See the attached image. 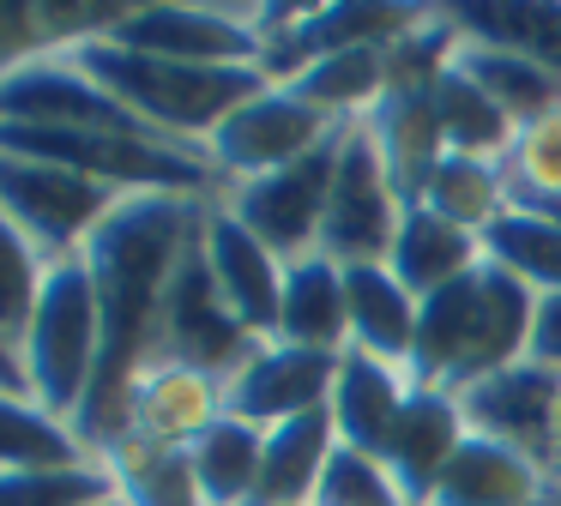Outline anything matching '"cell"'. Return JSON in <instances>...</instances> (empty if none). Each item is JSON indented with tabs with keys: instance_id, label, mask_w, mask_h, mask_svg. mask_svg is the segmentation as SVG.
Listing matches in <instances>:
<instances>
[{
	"instance_id": "obj_1",
	"label": "cell",
	"mask_w": 561,
	"mask_h": 506,
	"mask_svg": "<svg viewBox=\"0 0 561 506\" xmlns=\"http://www.w3.org/2000/svg\"><path fill=\"white\" fill-rule=\"evenodd\" d=\"M199 205L206 199L127 193L98 223V235L85 241V272H91V289H98V313H103V356H98V380H91V398L79 410L73 434L85 440L91 458H103V446L122 428V398L134 386L139 361H146L163 289H170L175 265H182L187 241H194Z\"/></svg>"
},
{
	"instance_id": "obj_2",
	"label": "cell",
	"mask_w": 561,
	"mask_h": 506,
	"mask_svg": "<svg viewBox=\"0 0 561 506\" xmlns=\"http://www.w3.org/2000/svg\"><path fill=\"white\" fill-rule=\"evenodd\" d=\"M537 289H525L513 272L483 260L477 272L453 277L447 289L423 296L416 313V349H411V386L435 392H471L477 380L513 368L531 356L537 325Z\"/></svg>"
},
{
	"instance_id": "obj_3",
	"label": "cell",
	"mask_w": 561,
	"mask_h": 506,
	"mask_svg": "<svg viewBox=\"0 0 561 506\" xmlns=\"http://www.w3.org/2000/svg\"><path fill=\"white\" fill-rule=\"evenodd\" d=\"M61 60H73L91 84H103L115 103H127L146 127H158L163 139L187 145V151H206L211 133L248 96H260L272 84L260 67H187V60L122 48L110 36H85V43L61 48Z\"/></svg>"
},
{
	"instance_id": "obj_4",
	"label": "cell",
	"mask_w": 561,
	"mask_h": 506,
	"mask_svg": "<svg viewBox=\"0 0 561 506\" xmlns=\"http://www.w3.org/2000/svg\"><path fill=\"white\" fill-rule=\"evenodd\" d=\"M19 356H25L31 398L49 416L79 422V410L91 398V380H98V356H103V313H98L85 253L49 265V284L37 296V313H31V332H25Z\"/></svg>"
},
{
	"instance_id": "obj_5",
	"label": "cell",
	"mask_w": 561,
	"mask_h": 506,
	"mask_svg": "<svg viewBox=\"0 0 561 506\" xmlns=\"http://www.w3.org/2000/svg\"><path fill=\"white\" fill-rule=\"evenodd\" d=\"M199 211H206V205H199ZM254 349H260V337L248 332V325L236 320V308L224 301L218 277H211V260H206V241H199V223H194V241H187L170 289H163L146 361H182V368H206V373H218V380H230ZM146 361H139V368H146Z\"/></svg>"
},
{
	"instance_id": "obj_6",
	"label": "cell",
	"mask_w": 561,
	"mask_h": 506,
	"mask_svg": "<svg viewBox=\"0 0 561 506\" xmlns=\"http://www.w3.org/2000/svg\"><path fill=\"white\" fill-rule=\"evenodd\" d=\"M127 193L98 187V181L73 175L61 163H37V157H7L0 151V211L13 217L49 260H73L98 223L122 205Z\"/></svg>"
},
{
	"instance_id": "obj_7",
	"label": "cell",
	"mask_w": 561,
	"mask_h": 506,
	"mask_svg": "<svg viewBox=\"0 0 561 506\" xmlns=\"http://www.w3.org/2000/svg\"><path fill=\"white\" fill-rule=\"evenodd\" d=\"M404 199L392 187L387 163H380L375 139L356 127H344L339 145V169H332V193H327V223H320V253L339 265H387L392 235H399Z\"/></svg>"
},
{
	"instance_id": "obj_8",
	"label": "cell",
	"mask_w": 561,
	"mask_h": 506,
	"mask_svg": "<svg viewBox=\"0 0 561 506\" xmlns=\"http://www.w3.org/2000/svg\"><path fill=\"white\" fill-rule=\"evenodd\" d=\"M339 145L344 127L332 133L320 151H308L302 163L278 169V175H260V181H236V187L218 193V205L248 223L284 265L320 253V223H327V193H332V169H339Z\"/></svg>"
},
{
	"instance_id": "obj_9",
	"label": "cell",
	"mask_w": 561,
	"mask_h": 506,
	"mask_svg": "<svg viewBox=\"0 0 561 506\" xmlns=\"http://www.w3.org/2000/svg\"><path fill=\"white\" fill-rule=\"evenodd\" d=\"M260 24L266 7H122V19L103 36L187 67H260L266 55Z\"/></svg>"
},
{
	"instance_id": "obj_10",
	"label": "cell",
	"mask_w": 561,
	"mask_h": 506,
	"mask_svg": "<svg viewBox=\"0 0 561 506\" xmlns=\"http://www.w3.org/2000/svg\"><path fill=\"white\" fill-rule=\"evenodd\" d=\"M332 133L339 127H332L327 115H314L290 84H266V91L248 96V103L206 139V157H211L224 187H236V181H260V175H278V169L302 163L308 151H320V145L332 139Z\"/></svg>"
},
{
	"instance_id": "obj_11",
	"label": "cell",
	"mask_w": 561,
	"mask_h": 506,
	"mask_svg": "<svg viewBox=\"0 0 561 506\" xmlns=\"http://www.w3.org/2000/svg\"><path fill=\"white\" fill-rule=\"evenodd\" d=\"M465 428L489 434V440L525 452L531 464H543L556 476V440H561V368L525 356L513 368L477 380L471 392H459Z\"/></svg>"
},
{
	"instance_id": "obj_12",
	"label": "cell",
	"mask_w": 561,
	"mask_h": 506,
	"mask_svg": "<svg viewBox=\"0 0 561 506\" xmlns=\"http://www.w3.org/2000/svg\"><path fill=\"white\" fill-rule=\"evenodd\" d=\"M332 380H339V356L272 337L224 380V416H242L254 428H278V422H296L308 410H327Z\"/></svg>"
},
{
	"instance_id": "obj_13",
	"label": "cell",
	"mask_w": 561,
	"mask_h": 506,
	"mask_svg": "<svg viewBox=\"0 0 561 506\" xmlns=\"http://www.w3.org/2000/svg\"><path fill=\"white\" fill-rule=\"evenodd\" d=\"M224 416V380L206 368L182 361H146L122 398V428L115 440H146V446H194L211 422ZM110 440V446H115ZM103 446V452H110Z\"/></svg>"
},
{
	"instance_id": "obj_14",
	"label": "cell",
	"mask_w": 561,
	"mask_h": 506,
	"mask_svg": "<svg viewBox=\"0 0 561 506\" xmlns=\"http://www.w3.org/2000/svg\"><path fill=\"white\" fill-rule=\"evenodd\" d=\"M199 241H206L211 277H218L224 301L236 308V320L260 344H272L278 337V301H284V260L248 223H236L218 199H206V211H199Z\"/></svg>"
},
{
	"instance_id": "obj_15",
	"label": "cell",
	"mask_w": 561,
	"mask_h": 506,
	"mask_svg": "<svg viewBox=\"0 0 561 506\" xmlns=\"http://www.w3.org/2000/svg\"><path fill=\"white\" fill-rule=\"evenodd\" d=\"M465 434H471V428H465L459 398H453V392H435V386H411L399 422H392L387 452H380L392 488H399L411 506H428V501H435L440 470L453 464V452H459Z\"/></svg>"
},
{
	"instance_id": "obj_16",
	"label": "cell",
	"mask_w": 561,
	"mask_h": 506,
	"mask_svg": "<svg viewBox=\"0 0 561 506\" xmlns=\"http://www.w3.org/2000/svg\"><path fill=\"white\" fill-rule=\"evenodd\" d=\"M435 79H392V91L375 103V115L363 120V133L375 139L380 163H387L392 187H399L404 211L423 199L435 163L447 157V139H440V120H435V96H428Z\"/></svg>"
},
{
	"instance_id": "obj_17",
	"label": "cell",
	"mask_w": 561,
	"mask_h": 506,
	"mask_svg": "<svg viewBox=\"0 0 561 506\" xmlns=\"http://www.w3.org/2000/svg\"><path fill=\"white\" fill-rule=\"evenodd\" d=\"M428 506H556V476L489 434H465Z\"/></svg>"
},
{
	"instance_id": "obj_18",
	"label": "cell",
	"mask_w": 561,
	"mask_h": 506,
	"mask_svg": "<svg viewBox=\"0 0 561 506\" xmlns=\"http://www.w3.org/2000/svg\"><path fill=\"white\" fill-rule=\"evenodd\" d=\"M404 398H411V373L392 368V361H375L363 349H344L339 356V380H332V428H339V446L363 458H380L392 440V422H399Z\"/></svg>"
},
{
	"instance_id": "obj_19",
	"label": "cell",
	"mask_w": 561,
	"mask_h": 506,
	"mask_svg": "<svg viewBox=\"0 0 561 506\" xmlns=\"http://www.w3.org/2000/svg\"><path fill=\"white\" fill-rule=\"evenodd\" d=\"M344 308H351V349L411 373L423 301L392 277V265H344Z\"/></svg>"
},
{
	"instance_id": "obj_20",
	"label": "cell",
	"mask_w": 561,
	"mask_h": 506,
	"mask_svg": "<svg viewBox=\"0 0 561 506\" xmlns=\"http://www.w3.org/2000/svg\"><path fill=\"white\" fill-rule=\"evenodd\" d=\"M332 452H339L332 410H308V416H296V422L266 428L260 482H254V501H248V506H314Z\"/></svg>"
},
{
	"instance_id": "obj_21",
	"label": "cell",
	"mask_w": 561,
	"mask_h": 506,
	"mask_svg": "<svg viewBox=\"0 0 561 506\" xmlns=\"http://www.w3.org/2000/svg\"><path fill=\"white\" fill-rule=\"evenodd\" d=\"M278 344L327 349L344 356L351 349V308H344V265L327 253L284 265V301H278Z\"/></svg>"
},
{
	"instance_id": "obj_22",
	"label": "cell",
	"mask_w": 561,
	"mask_h": 506,
	"mask_svg": "<svg viewBox=\"0 0 561 506\" xmlns=\"http://www.w3.org/2000/svg\"><path fill=\"white\" fill-rule=\"evenodd\" d=\"M387 265H392V277L423 301V296H435V289H447L453 277H465V272L483 265V235L435 217L428 205H411V211L399 217V235H392Z\"/></svg>"
},
{
	"instance_id": "obj_23",
	"label": "cell",
	"mask_w": 561,
	"mask_h": 506,
	"mask_svg": "<svg viewBox=\"0 0 561 506\" xmlns=\"http://www.w3.org/2000/svg\"><path fill=\"white\" fill-rule=\"evenodd\" d=\"M122 19V7H79V0H0V79L43 55L103 36Z\"/></svg>"
},
{
	"instance_id": "obj_24",
	"label": "cell",
	"mask_w": 561,
	"mask_h": 506,
	"mask_svg": "<svg viewBox=\"0 0 561 506\" xmlns=\"http://www.w3.org/2000/svg\"><path fill=\"white\" fill-rule=\"evenodd\" d=\"M290 91L314 115H327L332 127H356L392 91V48H344V55H327V60L296 72Z\"/></svg>"
},
{
	"instance_id": "obj_25",
	"label": "cell",
	"mask_w": 561,
	"mask_h": 506,
	"mask_svg": "<svg viewBox=\"0 0 561 506\" xmlns=\"http://www.w3.org/2000/svg\"><path fill=\"white\" fill-rule=\"evenodd\" d=\"M447 19L471 43L525 55L561 79V7L549 0H471V7H447Z\"/></svg>"
},
{
	"instance_id": "obj_26",
	"label": "cell",
	"mask_w": 561,
	"mask_h": 506,
	"mask_svg": "<svg viewBox=\"0 0 561 506\" xmlns=\"http://www.w3.org/2000/svg\"><path fill=\"white\" fill-rule=\"evenodd\" d=\"M453 67L471 72V79L495 96V108L513 120V127H531V120H543V115L561 108V79L549 67H537V60H525V55H507V48H489V43L459 36V43H453Z\"/></svg>"
},
{
	"instance_id": "obj_27",
	"label": "cell",
	"mask_w": 561,
	"mask_h": 506,
	"mask_svg": "<svg viewBox=\"0 0 561 506\" xmlns=\"http://www.w3.org/2000/svg\"><path fill=\"white\" fill-rule=\"evenodd\" d=\"M428 96H435V120H440V139H447V151L459 157H489V163H501V157L513 151V120L495 108V96L483 91V84L471 79L465 67H440L435 84H428Z\"/></svg>"
},
{
	"instance_id": "obj_28",
	"label": "cell",
	"mask_w": 561,
	"mask_h": 506,
	"mask_svg": "<svg viewBox=\"0 0 561 506\" xmlns=\"http://www.w3.org/2000/svg\"><path fill=\"white\" fill-rule=\"evenodd\" d=\"M416 205H428L435 217L471 229V235H489V229L513 211L501 163H489V157H459V151H447L435 163V175H428V187Z\"/></svg>"
},
{
	"instance_id": "obj_29",
	"label": "cell",
	"mask_w": 561,
	"mask_h": 506,
	"mask_svg": "<svg viewBox=\"0 0 561 506\" xmlns=\"http://www.w3.org/2000/svg\"><path fill=\"white\" fill-rule=\"evenodd\" d=\"M115 476V501L122 506H206L194 476V458L182 446H146V440H115L103 452Z\"/></svg>"
},
{
	"instance_id": "obj_30",
	"label": "cell",
	"mask_w": 561,
	"mask_h": 506,
	"mask_svg": "<svg viewBox=\"0 0 561 506\" xmlns=\"http://www.w3.org/2000/svg\"><path fill=\"white\" fill-rule=\"evenodd\" d=\"M260 452H266V428H254V422H242V416H218V422H211V428L187 446L206 506H248V501H254Z\"/></svg>"
},
{
	"instance_id": "obj_31",
	"label": "cell",
	"mask_w": 561,
	"mask_h": 506,
	"mask_svg": "<svg viewBox=\"0 0 561 506\" xmlns=\"http://www.w3.org/2000/svg\"><path fill=\"white\" fill-rule=\"evenodd\" d=\"M85 440L73 422L49 416L37 398L0 392V470H55V464H85Z\"/></svg>"
},
{
	"instance_id": "obj_32",
	"label": "cell",
	"mask_w": 561,
	"mask_h": 506,
	"mask_svg": "<svg viewBox=\"0 0 561 506\" xmlns=\"http://www.w3.org/2000/svg\"><path fill=\"white\" fill-rule=\"evenodd\" d=\"M483 260H495L537 296H561V217L507 211L483 235Z\"/></svg>"
},
{
	"instance_id": "obj_33",
	"label": "cell",
	"mask_w": 561,
	"mask_h": 506,
	"mask_svg": "<svg viewBox=\"0 0 561 506\" xmlns=\"http://www.w3.org/2000/svg\"><path fill=\"white\" fill-rule=\"evenodd\" d=\"M513 211L561 217V108L513 133V151L501 157Z\"/></svg>"
},
{
	"instance_id": "obj_34",
	"label": "cell",
	"mask_w": 561,
	"mask_h": 506,
	"mask_svg": "<svg viewBox=\"0 0 561 506\" xmlns=\"http://www.w3.org/2000/svg\"><path fill=\"white\" fill-rule=\"evenodd\" d=\"M49 253L0 211V337L13 349H25V332H31V313H37V296L49 284Z\"/></svg>"
},
{
	"instance_id": "obj_35",
	"label": "cell",
	"mask_w": 561,
	"mask_h": 506,
	"mask_svg": "<svg viewBox=\"0 0 561 506\" xmlns=\"http://www.w3.org/2000/svg\"><path fill=\"white\" fill-rule=\"evenodd\" d=\"M115 501V476L103 458L55 470H0V506H103Z\"/></svg>"
},
{
	"instance_id": "obj_36",
	"label": "cell",
	"mask_w": 561,
	"mask_h": 506,
	"mask_svg": "<svg viewBox=\"0 0 561 506\" xmlns=\"http://www.w3.org/2000/svg\"><path fill=\"white\" fill-rule=\"evenodd\" d=\"M314 506H411V501L392 488V476H387L380 458H363V452H351V446H339L332 464H327V476H320Z\"/></svg>"
},
{
	"instance_id": "obj_37",
	"label": "cell",
	"mask_w": 561,
	"mask_h": 506,
	"mask_svg": "<svg viewBox=\"0 0 561 506\" xmlns=\"http://www.w3.org/2000/svg\"><path fill=\"white\" fill-rule=\"evenodd\" d=\"M531 356L561 368V296H543L537 301V325H531Z\"/></svg>"
},
{
	"instance_id": "obj_38",
	"label": "cell",
	"mask_w": 561,
	"mask_h": 506,
	"mask_svg": "<svg viewBox=\"0 0 561 506\" xmlns=\"http://www.w3.org/2000/svg\"><path fill=\"white\" fill-rule=\"evenodd\" d=\"M0 392H13V398H31V380H25V356H19L7 337H0Z\"/></svg>"
},
{
	"instance_id": "obj_39",
	"label": "cell",
	"mask_w": 561,
	"mask_h": 506,
	"mask_svg": "<svg viewBox=\"0 0 561 506\" xmlns=\"http://www.w3.org/2000/svg\"><path fill=\"white\" fill-rule=\"evenodd\" d=\"M556 488H561V440H556Z\"/></svg>"
},
{
	"instance_id": "obj_40",
	"label": "cell",
	"mask_w": 561,
	"mask_h": 506,
	"mask_svg": "<svg viewBox=\"0 0 561 506\" xmlns=\"http://www.w3.org/2000/svg\"><path fill=\"white\" fill-rule=\"evenodd\" d=\"M103 506H122V501H103Z\"/></svg>"
},
{
	"instance_id": "obj_41",
	"label": "cell",
	"mask_w": 561,
	"mask_h": 506,
	"mask_svg": "<svg viewBox=\"0 0 561 506\" xmlns=\"http://www.w3.org/2000/svg\"><path fill=\"white\" fill-rule=\"evenodd\" d=\"M556 506H561V488H556Z\"/></svg>"
}]
</instances>
